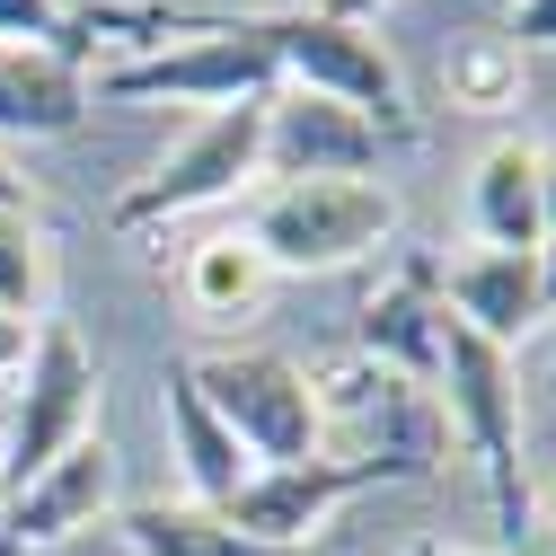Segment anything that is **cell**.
Listing matches in <instances>:
<instances>
[{
    "mask_svg": "<svg viewBox=\"0 0 556 556\" xmlns=\"http://www.w3.org/2000/svg\"><path fill=\"white\" fill-rule=\"evenodd\" d=\"M389 151V132L336 98L309 89H274L265 98V177L274 186H301V177H371Z\"/></svg>",
    "mask_w": 556,
    "mask_h": 556,
    "instance_id": "cell-9",
    "label": "cell"
},
{
    "mask_svg": "<svg viewBox=\"0 0 556 556\" xmlns=\"http://www.w3.org/2000/svg\"><path fill=\"white\" fill-rule=\"evenodd\" d=\"M177 292H186V309H194L203 327H248V318L265 309V292H274V265L248 248V230H222V239H203V248L186 256Z\"/></svg>",
    "mask_w": 556,
    "mask_h": 556,
    "instance_id": "cell-17",
    "label": "cell"
},
{
    "mask_svg": "<svg viewBox=\"0 0 556 556\" xmlns=\"http://www.w3.org/2000/svg\"><path fill=\"white\" fill-rule=\"evenodd\" d=\"M160 415H168V451H177V468H186V504H213V513H222L239 485L256 477V459L239 451V433L222 425V415L203 406V389H194L186 363L160 380Z\"/></svg>",
    "mask_w": 556,
    "mask_h": 556,
    "instance_id": "cell-14",
    "label": "cell"
},
{
    "mask_svg": "<svg viewBox=\"0 0 556 556\" xmlns=\"http://www.w3.org/2000/svg\"><path fill=\"white\" fill-rule=\"evenodd\" d=\"M177 27H194V36H177V45H151V53H132V62H115V72H98L89 80V106L106 98V106H142V98H177V106H256V98H274L283 80H274V53L256 45V27L248 18H177Z\"/></svg>",
    "mask_w": 556,
    "mask_h": 556,
    "instance_id": "cell-5",
    "label": "cell"
},
{
    "mask_svg": "<svg viewBox=\"0 0 556 556\" xmlns=\"http://www.w3.org/2000/svg\"><path fill=\"white\" fill-rule=\"evenodd\" d=\"M539 203H547V239H556V160H547V186H539Z\"/></svg>",
    "mask_w": 556,
    "mask_h": 556,
    "instance_id": "cell-27",
    "label": "cell"
},
{
    "mask_svg": "<svg viewBox=\"0 0 556 556\" xmlns=\"http://www.w3.org/2000/svg\"><path fill=\"white\" fill-rule=\"evenodd\" d=\"M547 397H556V354H547Z\"/></svg>",
    "mask_w": 556,
    "mask_h": 556,
    "instance_id": "cell-28",
    "label": "cell"
},
{
    "mask_svg": "<svg viewBox=\"0 0 556 556\" xmlns=\"http://www.w3.org/2000/svg\"><path fill=\"white\" fill-rule=\"evenodd\" d=\"M530 98V53L495 27V36H459L442 62V106L451 115H513Z\"/></svg>",
    "mask_w": 556,
    "mask_h": 556,
    "instance_id": "cell-18",
    "label": "cell"
},
{
    "mask_svg": "<svg viewBox=\"0 0 556 556\" xmlns=\"http://www.w3.org/2000/svg\"><path fill=\"white\" fill-rule=\"evenodd\" d=\"M547 151L530 142V132H504V142H485L477 177H468V222L485 248H539L547 239Z\"/></svg>",
    "mask_w": 556,
    "mask_h": 556,
    "instance_id": "cell-13",
    "label": "cell"
},
{
    "mask_svg": "<svg viewBox=\"0 0 556 556\" xmlns=\"http://www.w3.org/2000/svg\"><path fill=\"white\" fill-rule=\"evenodd\" d=\"M115 539L132 547V556H301V547H265V539H248V530H230V513H213V504H168V495H151V504H115Z\"/></svg>",
    "mask_w": 556,
    "mask_h": 556,
    "instance_id": "cell-16",
    "label": "cell"
},
{
    "mask_svg": "<svg viewBox=\"0 0 556 556\" xmlns=\"http://www.w3.org/2000/svg\"><path fill=\"white\" fill-rule=\"evenodd\" d=\"M442 309L468 327V336H485V344H513L547 318L539 309V248H477V256H451L442 265Z\"/></svg>",
    "mask_w": 556,
    "mask_h": 556,
    "instance_id": "cell-12",
    "label": "cell"
},
{
    "mask_svg": "<svg viewBox=\"0 0 556 556\" xmlns=\"http://www.w3.org/2000/svg\"><path fill=\"white\" fill-rule=\"evenodd\" d=\"M89 124V72L62 53H10L0 45V142H62Z\"/></svg>",
    "mask_w": 556,
    "mask_h": 556,
    "instance_id": "cell-15",
    "label": "cell"
},
{
    "mask_svg": "<svg viewBox=\"0 0 556 556\" xmlns=\"http://www.w3.org/2000/svg\"><path fill=\"white\" fill-rule=\"evenodd\" d=\"M451 425L485 477V504H495V530H513V556H521V530H530V477H521V371L504 344L468 336L459 318H442V371H433Z\"/></svg>",
    "mask_w": 556,
    "mask_h": 556,
    "instance_id": "cell-3",
    "label": "cell"
},
{
    "mask_svg": "<svg viewBox=\"0 0 556 556\" xmlns=\"http://www.w3.org/2000/svg\"><path fill=\"white\" fill-rule=\"evenodd\" d=\"M397 239V194L380 177H301V186H265L248 213V248L283 274H344L371 265Z\"/></svg>",
    "mask_w": 556,
    "mask_h": 556,
    "instance_id": "cell-1",
    "label": "cell"
},
{
    "mask_svg": "<svg viewBox=\"0 0 556 556\" xmlns=\"http://www.w3.org/2000/svg\"><path fill=\"white\" fill-rule=\"evenodd\" d=\"M504 36L521 53H556V0H513L504 10Z\"/></svg>",
    "mask_w": 556,
    "mask_h": 556,
    "instance_id": "cell-21",
    "label": "cell"
},
{
    "mask_svg": "<svg viewBox=\"0 0 556 556\" xmlns=\"http://www.w3.org/2000/svg\"><path fill=\"white\" fill-rule=\"evenodd\" d=\"M203 406L222 415V425L239 433V451L256 468H292V459H318L327 442V415L309 397V371L292 354H265V344H222V354L186 363Z\"/></svg>",
    "mask_w": 556,
    "mask_h": 556,
    "instance_id": "cell-6",
    "label": "cell"
},
{
    "mask_svg": "<svg viewBox=\"0 0 556 556\" xmlns=\"http://www.w3.org/2000/svg\"><path fill=\"white\" fill-rule=\"evenodd\" d=\"M0 213H36V186H27L10 160H0Z\"/></svg>",
    "mask_w": 556,
    "mask_h": 556,
    "instance_id": "cell-23",
    "label": "cell"
},
{
    "mask_svg": "<svg viewBox=\"0 0 556 556\" xmlns=\"http://www.w3.org/2000/svg\"><path fill=\"white\" fill-rule=\"evenodd\" d=\"M27 344H36V327H27V318H0V389L18 380V363H27Z\"/></svg>",
    "mask_w": 556,
    "mask_h": 556,
    "instance_id": "cell-22",
    "label": "cell"
},
{
    "mask_svg": "<svg viewBox=\"0 0 556 556\" xmlns=\"http://www.w3.org/2000/svg\"><path fill=\"white\" fill-rule=\"evenodd\" d=\"M98 406H106V371L80 344L72 318H45L27 363L10 380V425H0V495H18L27 477H45L72 442L98 433Z\"/></svg>",
    "mask_w": 556,
    "mask_h": 556,
    "instance_id": "cell-4",
    "label": "cell"
},
{
    "mask_svg": "<svg viewBox=\"0 0 556 556\" xmlns=\"http://www.w3.org/2000/svg\"><path fill=\"white\" fill-rule=\"evenodd\" d=\"M248 27H256V45L274 53V80H283V89L336 98V106L371 115L389 142H415V106H406V80H397L380 27L327 18L318 0H301V10H256Z\"/></svg>",
    "mask_w": 556,
    "mask_h": 556,
    "instance_id": "cell-2",
    "label": "cell"
},
{
    "mask_svg": "<svg viewBox=\"0 0 556 556\" xmlns=\"http://www.w3.org/2000/svg\"><path fill=\"white\" fill-rule=\"evenodd\" d=\"M265 177V98L256 106H213L194 132L160 151V168L142 186L115 194V230H160V222H186V213H213L239 186Z\"/></svg>",
    "mask_w": 556,
    "mask_h": 556,
    "instance_id": "cell-7",
    "label": "cell"
},
{
    "mask_svg": "<svg viewBox=\"0 0 556 556\" xmlns=\"http://www.w3.org/2000/svg\"><path fill=\"white\" fill-rule=\"evenodd\" d=\"M530 513H547V521H556V468H547V485L530 495Z\"/></svg>",
    "mask_w": 556,
    "mask_h": 556,
    "instance_id": "cell-26",
    "label": "cell"
},
{
    "mask_svg": "<svg viewBox=\"0 0 556 556\" xmlns=\"http://www.w3.org/2000/svg\"><path fill=\"white\" fill-rule=\"evenodd\" d=\"M62 0H0V45L10 53H53V36H62Z\"/></svg>",
    "mask_w": 556,
    "mask_h": 556,
    "instance_id": "cell-20",
    "label": "cell"
},
{
    "mask_svg": "<svg viewBox=\"0 0 556 556\" xmlns=\"http://www.w3.org/2000/svg\"><path fill=\"white\" fill-rule=\"evenodd\" d=\"M406 556H513V547H406Z\"/></svg>",
    "mask_w": 556,
    "mask_h": 556,
    "instance_id": "cell-25",
    "label": "cell"
},
{
    "mask_svg": "<svg viewBox=\"0 0 556 556\" xmlns=\"http://www.w3.org/2000/svg\"><path fill=\"white\" fill-rule=\"evenodd\" d=\"M318 10H327V18H354V27H371V18L389 10V0H318Z\"/></svg>",
    "mask_w": 556,
    "mask_h": 556,
    "instance_id": "cell-24",
    "label": "cell"
},
{
    "mask_svg": "<svg viewBox=\"0 0 556 556\" xmlns=\"http://www.w3.org/2000/svg\"><path fill=\"white\" fill-rule=\"evenodd\" d=\"M0 318H53V239L36 213H0Z\"/></svg>",
    "mask_w": 556,
    "mask_h": 556,
    "instance_id": "cell-19",
    "label": "cell"
},
{
    "mask_svg": "<svg viewBox=\"0 0 556 556\" xmlns=\"http://www.w3.org/2000/svg\"><path fill=\"white\" fill-rule=\"evenodd\" d=\"M442 265L433 256H406L389 283L363 301V327H354V354L363 363H380L389 380H406V389H433V371H442Z\"/></svg>",
    "mask_w": 556,
    "mask_h": 556,
    "instance_id": "cell-11",
    "label": "cell"
},
{
    "mask_svg": "<svg viewBox=\"0 0 556 556\" xmlns=\"http://www.w3.org/2000/svg\"><path fill=\"white\" fill-rule=\"evenodd\" d=\"M389 477H415V468H397V459H327V451H318V459H292V468H256L222 513H230V530H248V539H265V547H301V556H309V539L354 504V495L389 485Z\"/></svg>",
    "mask_w": 556,
    "mask_h": 556,
    "instance_id": "cell-8",
    "label": "cell"
},
{
    "mask_svg": "<svg viewBox=\"0 0 556 556\" xmlns=\"http://www.w3.org/2000/svg\"><path fill=\"white\" fill-rule=\"evenodd\" d=\"M115 485H124L115 442H106V433L72 442V451H62L45 477H27L18 495L0 504V521H10V547L27 556V547H62V539H80V530L115 521Z\"/></svg>",
    "mask_w": 556,
    "mask_h": 556,
    "instance_id": "cell-10",
    "label": "cell"
}]
</instances>
